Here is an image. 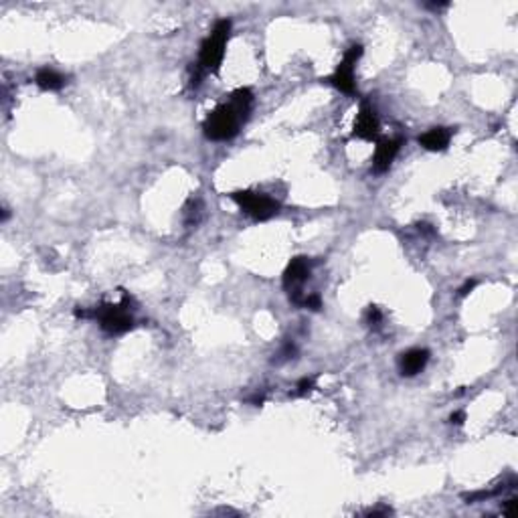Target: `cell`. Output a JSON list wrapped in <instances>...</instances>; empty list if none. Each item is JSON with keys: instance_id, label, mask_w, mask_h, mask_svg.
<instances>
[{"instance_id": "cell-1", "label": "cell", "mask_w": 518, "mask_h": 518, "mask_svg": "<svg viewBox=\"0 0 518 518\" xmlns=\"http://www.w3.org/2000/svg\"><path fill=\"white\" fill-rule=\"evenodd\" d=\"M253 106V94L247 87H239L231 94V99L227 103H221L219 108H215L213 112L207 115V120L203 122V130L205 136L215 142H223V140H231L241 124L247 120V115L251 112Z\"/></svg>"}, {"instance_id": "cell-2", "label": "cell", "mask_w": 518, "mask_h": 518, "mask_svg": "<svg viewBox=\"0 0 518 518\" xmlns=\"http://www.w3.org/2000/svg\"><path fill=\"white\" fill-rule=\"evenodd\" d=\"M130 304L132 298L124 296V300L120 304H101V306L94 308L91 312L85 310H75V316L81 318H96L101 330L108 334H126L134 328V318L130 316Z\"/></svg>"}, {"instance_id": "cell-3", "label": "cell", "mask_w": 518, "mask_h": 518, "mask_svg": "<svg viewBox=\"0 0 518 518\" xmlns=\"http://www.w3.org/2000/svg\"><path fill=\"white\" fill-rule=\"evenodd\" d=\"M229 34H231V20L223 18V20H217L215 23L210 34L203 41L201 53H198V67L205 73H217L221 69Z\"/></svg>"}, {"instance_id": "cell-4", "label": "cell", "mask_w": 518, "mask_h": 518, "mask_svg": "<svg viewBox=\"0 0 518 518\" xmlns=\"http://www.w3.org/2000/svg\"><path fill=\"white\" fill-rule=\"evenodd\" d=\"M231 198L241 207L245 215H249L255 221H267L279 213V203L263 193L253 191H237L231 194Z\"/></svg>"}, {"instance_id": "cell-5", "label": "cell", "mask_w": 518, "mask_h": 518, "mask_svg": "<svg viewBox=\"0 0 518 518\" xmlns=\"http://www.w3.org/2000/svg\"><path fill=\"white\" fill-rule=\"evenodd\" d=\"M310 274H312V261L304 255L291 259L284 272V288L290 291V300L296 306L302 304V298H304L302 286L304 282H308Z\"/></svg>"}, {"instance_id": "cell-6", "label": "cell", "mask_w": 518, "mask_h": 518, "mask_svg": "<svg viewBox=\"0 0 518 518\" xmlns=\"http://www.w3.org/2000/svg\"><path fill=\"white\" fill-rule=\"evenodd\" d=\"M360 57H362V45H353V47L344 53L342 61H340L339 67H336V71H334V75L328 80L336 89H340L342 94L353 96L356 91L355 65Z\"/></svg>"}, {"instance_id": "cell-7", "label": "cell", "mask_w": 518, "mask_h": 518, "mask_svg": "<svg viewBox=\"0 0 518 518\" xmlns=\"http://www.w3.org/2000/svg\"><path fill=\"white\" fill-rule=\"evenodd\" d=\"M379 132H381V122H379V118H377L374 108H371L369 103H362L355 118L353 136L358 138V140L372 142V140H377V138H379Z\"/></svg>"}, {"instance_id": "cell-8", "label": "cell", "mask_w": 518, "mask_h": 518, "mask_svg": "<svg viewBox=\"0 0 518 518\" xmlns=\"http://www.w3.org/2000/svg\"><path fill=\"white\" fill-rule=\"evenodd\" d=\"M401 150V140L399 138H383L377 142L374 156H372V170L374 172H387L395 156Z\"/></svg>"}, {"instance_id": "cell-9", "label": "cell", "mask_w": 518, "mask_h": 518, "mask_svg": "<svg viewBox=\"0 0 518 518\" xmlns=\"http://www.w3.org/2000/svg\"><path fill=\"white\" fill-rule=\"evenodd\" d=\"M429 362V350L427 348H411L399 356V372L403 377H415L419 374L425 365Z\"/></svg>"}, {"instance_id": "cell-10", "label": "cell", "mask_w": 518, "mask_h": 518, "mask_svg": "<svg viewBox=\"0 0 518 518\" xmlns=\"http://www.w3.org/2000/svg\"><path fill=\"white\" fill-rule=\"evenodd\" d=\"M452 140V130L448 128H431L419 136V144L429 152H441L450 146Z\"/></svg>"}, {"instance_id": "cell-11", "label": "cell", "mask_w": 518, "mask_h": 518, "mask_svg": "<svg viewBox=\"0 0 518 518\" xmlns=\"http://www.w3.org/2000/svg\"><path fill=\"white\" fill-rule=\"evenodd\" d=\"M34 83L43 89V91H57V89H61L65 83V77L61 73H57L55 69H39L37 71V75H34Z\"/></svg>"}, {"instance_id": "cell-12", "label": "cell", "mask_w": 518, "mask_h": 518, "mask_svg": "<svg viewBox=\"0 0 518 518\" xmlns=\"http://www.w3.org/2000/svg\"><path fill=\"white\" fill-rule=\"evenodd\" d=\"M298 353V348H296V344L293 342H286L279 350H277V355H275L274 362H286V360H290L293 358Z\"/></svg>"}, {"instance_id": "cell-13", "label": "cell", "mask_w": 518, "mask_h": 518, "mask_svg": "<svg viewBox=\"0 0 518 518\" xmlns=\"http://www.w3.org/2000/svg\"><path fill=\"white\" fill-rule=\"evenodd\" d=\"M314 387H316V377H306V379H302V381L296 385L293 397H304V395H308Z\"/></svg>"}, {"instance_id": "cell-14", "label": "cell", "mask_w": 518, "mask_h": 518, "mask_svg": "<svg viewBox=\"0 0 518 518\" xmlns=\"http://www.w3.org/2000/svg\"><path fill=\"white\" fill-rule=\"evenodd\" d=\"M300 306L310 308V310L318 312V310L322 308V300H320V296H318V293H308V296L302 298V304H300Z\"/></svg>"}, {"instance_id": "cell-15", "label": "cell", "mask_w": 518, "mask_h": 518, "mask_svg": "<svg viewBox=\"0 0 518 518\" xmlns=\"http://www.w3.org/2000/svg\"><path fill=\"white\" fill-rule=\"evenodd\" d=\"M383 322V314H381V310L377 306H369V310H367V324L369 326H379V324Z\"/></svg>"}, {"instance_id": "cell-16", "label": "cell", "mask_w": 518, "mask_h": 518, "mask_svg": "<svg viewBox=\"0 0 518 518\" xmlns=\"http://www.w3.org/2000/svg\"><path fill=\"white\" fill-rule=\"evenodd\" d=\"M517 504H518L517 498H510V500H506V504L502 506V512H504L506 517H514V514H517Z\"/></svg>"}, {"instance_id": "cell-17", "label": "cell", "mask_w": 518, "mask_h": 518, "mask_svg": "<svg viewBox=\"0 0 518 518\" xmlns=\"http://www.w3.org/2000/svg\"><path fill=\"white\" fill-rule=\"evenodd\" d=\"M476 286H478V279H468V282H466V284H464V286L457 290V296H460V298H466L469 291H474Z\"/></svg>"}, {"instance_id": "cell-18", "label": "cell", "mask_w": 518, "mask_h": 518, "mask_svg": "<svg viewBox=\"0 0 518 518\" xmlns=\"http://www.w3.org/2000/svg\"><path fill=\"white\" fill-rule=\"evenodd\" d=\"M393 510L388 508V506H381V508H371V510H367L365 514L367 517H385V514H391Z\"/></svg>"}, {"instance_id": "cell-19", "label": "cell", "mask_w": 518, "mask_h": 518, "mask_svg": "<svg viewBox=\"0 0 518 518\" xmlns=\"http://www.w3.org/2000/svg\"><path fill=\"white\" fill-rule=\"evenodd\" d=\"M464 421H466V413L464 411H455L450 415V423L453 425H464Z\"/></svg>"}]
</instances>
